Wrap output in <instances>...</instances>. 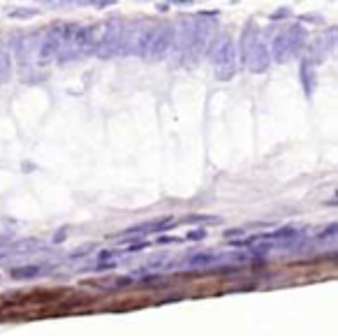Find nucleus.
<instances>
[{
	"label": "nucleus",
	"mask_w": 338,
	"mask_h": 336,
	"mask_svg": "<svg viewBox=\"0 0 338 336\" xmlns=\"http://www.w3.org/2000/svg\"><path fill=\"white\" fill-rule=\"evenodd\" d=\"M40 273H42V269H40L37 264H31V267H23V269H14L12 276H14V278H35V276H40Z\"/></svg>",
	"instance_id": "1"
},
{
	"label": "nucleus",
	"mask_w": 338,
	"mask_h": 336,
	"mask_svg": "<svg viewBox=\"0 0 338 336\" xmlns=\"http://www.w3.org/2000/svg\"><path fill=\"white\" fill-rule=\"evenodd\" d=\"M213 260H218V255H213V253H204V255H197V257H192L190 264H209Z\"/></svg>",
	"instance_id": "2"
},
{
	"label": "nucleus",
	"mask_w": 338,
	"mask_h": 336,
	"mask_svg": "<svg viewBox=\"0 0 338 336\" xmlns=\"http://www.w3.org/2000/svg\"><path fill=\"white\" fill-rule=\"evenodd\" d=\"M336 227H338L336 223H331V225H329L327 230H324L322 234H320V239H329V237H334V234H336Z\"/></svg>",
	"instance_id": "3"
},
{
	"label": "nucleus",
	"mask_w": 338,
	"mask_h": 336,
	"mask_svg": "<svg viewBox=\"0 0 338 336\" xmlns=\"http://www.w3.org/2000/svg\"><path fill=\"white\" fill-rule=\"evenodd\" d=\"M141 248H146V243L141 241V243H132V246H130V248H125L127 253H135V251H141Z\"/></svg>",
	"instance_id": "4"
},
{
	"label": "nucleus",
	"mask_w": 338,
	"mask_h": 336,
	"mask_svg": "<svg viewBox=\"0 0 338 336\" xmlns=\"http://www.w3.org/2000/svg\"><path fill=\"white\" fill-rule=\"evenodd\" d=\"M204 234H206V232H190V234H188V239H201Z\"/></svg>",
	"instance_id": "5"
},
{
	"label": "nucleus",
	"mask_w": 338,
	"mask_h": 336,
	"mask_svg": "<svg viewBox=\"0 0 338 336\" xmlns=\"http://www.w3.org/2000/svg\"><path fill=\"white\" fill-rule=\"evenodd\" d=\"M160 243H176V239H174V237H162Z\"/></svg>",
	"instance_id": "6"
}]
</instances>
